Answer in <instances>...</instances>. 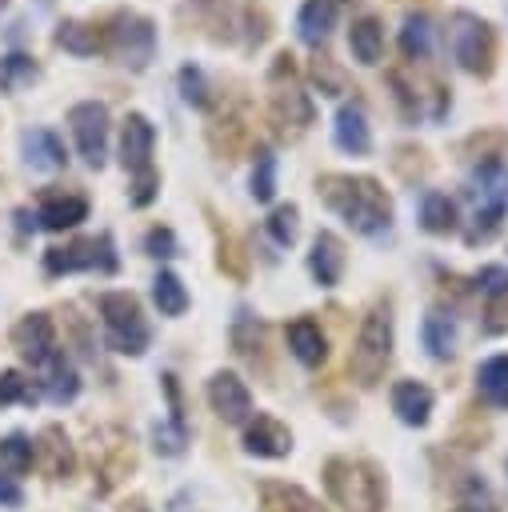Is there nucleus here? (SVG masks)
<instances>
[{"label":"nucleus","mask_w":508,"mask_h":512,"mask_svg":"<svg viewBox=\"0 0 508 512\" xmlns=\"http://www.w3.org/2000/svg\"><path fill=\"white\" fill-rule=\"evenodd\" d=\"M320 200L360 236H388L392 228V196L380 188V180L372 176H344V172H328L316 180Z\"/></svg>","instance_id":"obj_1"},{"label":"nucleus","mask_w":508,"mask_h":512,"mask_svg":"<svg viewBox=\"0 0 508 512\" xmlns=\"http://www.w3.org/2000/svg\"><path fill=\"white\" fill-rule=\"evenodd\" d=\"M448 52L464 72L488 80L492 68H496V32H492V24L476 12H452L448 16Z\"/></svg>","instance_id":"obj_2"},{"label":"nucleus","mask_w":508,"mask_h":512,"mask_svg":"<svg viewBox=\"0 0 508 512\" xmlns=\"http://www.w3.org/2000/svg\"><path fill=\"white\" fill-rule=\"evenodd\" d=\"M388 360H392V312H388V304H376L364 316V324H360V336H356L348 372L356 376L360 388H372L384 376Z\"/></svg>","instance_id":"obj_3"},{"label":"nucleus","mask_w":508,"mask_h":512,"mask_svg":"<svg viewBox=\"0 0 508 512\" xmlns=\"http://www.w3.org/2000/svg\"><path fill=\"white\" fill-rule=\"evenodd\" d=\"M100 316H104V336L112 352L124 356H144L148 348V324L140 316V304L132 292H104L100 296Z\"/></svg>","instance_id":"obj_4"},{"label":"nucleus","mask_w":508,"mask_h":512,"mask_svg":"<svg viewBox=\"0 0 508 512\" xmlns=\"http://www.w3.org/2000/svg\"><path fill=\"white\" fill-rule=\"evenodd\" d=\"M328 492L344 512H380V480L368 464L356 460H328L324 468Z\"/></svg>","instance_id":"obj_5"},{"label":"nucleus","mask_w":508,"mask_h":512,"mask_svg":"<svg viewBox=\"0 0 508 512\" xmlns=\"http://www.w3.org/2000/svg\"><path fill=\"white\" fill-rule=\"evenodd\" d=\"M108 52L128 72H144L152 64V56H156V24L148 16H140V12H120L108 24Z\"/></svg>","instance_id":"obj_6"},{"label":"nucleus","mask_w":508,"mask_h":512,"mask_svg":"<svg viewBox=\"0 0 508 512\" xmlns=\"http://www.w3.org/2000/svg\"><path fill=\"white\" fill-rule=\"evenodd\" d=\"M44 268L52 276L60 272H116V252H112V236H92V240H72L68 248H48L44 252Z\"/></svg>","instance_id":"obj_7"},{"label":"nucleus","mask_w":508,"mask_h":512,"mask_svg":"<svg viewBox=\"0 0 508 512\" xmlns=\"http://www.w3.org/2000/svg\"><path fill=\"white\" fill-rule=\"evenodd\" d=\"M68 124H72V136H76V148H80L84 164L88 168H104V156H108V108L96 104V100L72 104Z\"/></svg>","instance_id":"obj_8"},{"label":"nucleus","mask_w":508,"mask_h":512,"mask_svg":"<svg viewBox=\"0 0 508 512\" xmlns=\"http://www.w3.org/2000/svg\"><path fill=\"white\" fill-rule=\"evenodd\" d=\"M268 120H272V132H276L280 140H296V136H304L308 124L316 120V108H312L308 92H300V88L288 84V88H276V92H272Z\"/></svg>","instance_id":"obj_9"},{"label":"nucleus","mask_w":508,"mask_h":512,"mask_svg":"<svg viewBox=\"0 0 508 512\" xmlns=\"http://www.w3.org/2000/svg\"><path fill=\"white\" fill-rule=\"evenodd\" d=\"M208 404L224 424H248L252 416V392L236 372H216L208 380Z\"/></svg>","instance_id":"obj_10"},{"label":"nucleus","mask_w":508,"mask_h":512,"mask_svg":"<svg viewBox=\"0 0 508 512\" xmlns=\"http://www.w3.org/2000/svg\"><path fill=\"white\" fill-rule=\"evenodd\" d=\"M332 144L344 156H368L372 152V128H368V116H364L360 100H348V104L336 108V116H332Z\"/></svg>","instance_id":"obj_11"},{"label":"nucleus","mask_w":508,"mask_h":512,"mask_svg":"<svg viewBox=\"0 0 508 512\" xmlns=\"http://www.w3.org/2000/svg\"><path fill=\"white\" fill-rule=\"evenodd\" d=\"M152 144H156V128L144 112H128L120 124V164L136 176L144 168H152Z\"/></svg>","instance_id":"obj_12"},{"label":"nucleus","mask_w":508,"mask_h":512,"mask_svg":"<svg viewBox=\"0 0 508 512\" xmlns=\"http://www.w3.org/2000/svg\"><path fill=\"white\" fill-rule=\"evenodd\" d=\"M12 344L20 348L24 360H32L36 368H44L60 348H56V332H52V320L44 312H32L24 316L16 328H12Z\"/></svg>","instance_id":"obj_13"},{"label":"nucleus","mask_w":508,"mask_h":512,"mask_svg":"<svg viewBox=\"0 0 508 512\" xmlns=\"http://www.w3.org/2000/svg\"><path fill=\"white\" fill-rule=\"evenodd\" d=\"M244 448H248L252 456H264V460H280V456L292 452V432H288L276 416L260 412L256 420L244 424Z\"/></svg>","instance_id":"obj_14"},{"label":"nucleus","mask_w":508,"mask_h":512,"mask_svg":"<svg viewBox=\"0 0 508 512\" xmlns=\"http://www.w3.org/2000/svg\"><path fill=\"white\" fill-rule=\"evenodd\" d=\"M308 272H312V280H316L320 288L340 284V276H344V244H340V236L316 232L312 252H308Z\"/></svg>","instance_id":"obj_15"},{"label":"nucleus","mask_w":508,"mask_h":512,"mask_svg":"<svg viewBox=\"0 0 508 512\" xmlns=\"http://www.w3.org/2000/svg\"><path fill=\"white\" fill-rule=\"evenodd\" d=\"M20 148H24V160L40 172H60L68 164V152H64V140L52 132V128H28L20 136Z\"/></svg>","instance_id":"obj_16"},{"label":"nucleus","mask_w":508,"mask_h":512,"mask_svg":"<svg viewBox=\"0 0 508 512\" xmlns=\"http://www.w3.org/2000/svg\"><path fill=\"white\" fill-rule=\"evenodd\" d=\"M340 16V0H304L296 12V36L312 48H320L328 40V32L336 28Z\"/></svg>","instance_id":"obj_17"},{"label":"nucleus","mask_w":508,"mask_h":512,"mask_svg":"<svg viewBox=\"0 0 508 512\" xmlns=\"http://www.w3.org/2000/svg\"><path fill=\"white\" fill-rule=\"evenodd\" d=\"M392 412L400 416V424L408 428H424L432 416V388L420 380H400L392 388Z\"/></svg>","instance_id":"obj_18"},{"label":"nucleus","mask_w":508,"mask_h":512,"mask_svg":"<svg viewBox=\"0 0 508 512\" xmlns=\"http://www.w3.org/2000/svg\"><path fill=\"white\" fill-rule=\"evenodd\" d=\"M36 220L48 228V232H64V228H76L80 220H88V200L84 196H72V192H48Z\"/></svg>","instance_id":"obj_19"},{"label":"nucleus","mask_w":508,"mask_h":512,"mask_svg":"<svg viewBox=\"0 0 508 512\" xmlns=\"http://www.w3.org/2000/svg\"><path fill=\"white\" fill-rule=\"evenodd\" d=\"M284 340H288V352H292L304 368H316V364H324V356H328V340H324L320 324L308 320V316L292 320L288 332H284Z\"/></svg>","instance_id":"obj_20"},{"label":"nucleus","mask_w":508,"mask_h":512,"mask_svg":"<svg viewBox=\"0 0 508 512\" xmlns=\"http://www.w3.org/2000/svg\"><path fill=\"white\" fill-rule=\"evenodd\" d=\"M348 52H352V60L364 64V68L380 64V56H384V28H380L376 16L352 20V28H348Z\"/></svg>","instance_id":"obj_21"},{"label":"nucleus","mask_w":508,"mask_h":512,"mask_svg":"<svg viewBox=\"0 0 508 512\" xmlns=\"http://www.w3.org/2000/svg\"><path fill=\"white\" fill-rule=\"evenodd\" d=\"M476 392L484 404L492 408H508V356H488L480 368H476Z\"/></svg>","instance_id":"obj_22"},{"label":"nucleus","mask_w":508,"mask_h":512,"mask_svg":"<svg viewBox=\"0 0 508 512\" xmlns=\"http://www.w3.org/2000/svg\"><path fill=\"white\" fill-rule=\"evenodd\" d=\"M456 200L448 192H424L420 196V228L432 236H448L456 232Z\"/></svg>","instance_id":"obj_23"},{"label":"nucleus","mask_w":508,"mask_h":512,"mask_svg":"<svg viewBox=\"0 0 508 512\" xmlns=\"http://www.w3.org/2000/svg\"><path fill=\"white\" fill-rule=\"evenodd\" d=\"M420 340H424L428 356L452 360V352H456V320L448 312H428L424 324H420Z\"/></svg>","instance_id":"obj_24"},{"label":"nucleus","mask_w":508,"mask_h":512,"mask_svg":"<svg viewBox=\"0 0 508 512\" xmlns=\"http://www.w3.org/2000/svg\"><path fill=\"white\" fill-rule=\"evenodd\" d=\"M44 396L52 400V404H68V400H76V392H80V380H76V368L64 360V352H56L44 368Z\"/></svg>","instance_id":"obj_25"},{"label":"nucleus","mask_w":508,"mask_h":512,"mask_svg":"<svg viewBox=\"0 0 508 512\" xmlns=\"http://www.w3.org/2000/svg\"><path fill=\"white\" fill-rule=\"evenodd\" d=\"M56 44L72 56H96L104 48V36L96 24H84V20H60L56 24Z\"/></svg>","instance_id":"obj_26"},{"label":"nucleus","mask_w":508,"mask_h":512,"mask_svg":"<svg viewBox=\"0 0 508 512\" xmlns=\"http://www.w3.org/2000/svg\"><path fill=\"white\" fill-rule=\"evenodd\" d=\"M40 80V64L28 52H8L0 56V92H24Z\"/></svg>","instance_id":"obj_27"},{"label":"nucleus","mask_w":508,"mask_h":512,"mask_svg":"<svg viewBox=\"0 0 508 512\" xmlns=\"http://www.w3.org/2000/svg\"><path fill=\"white\" fill-rule=\"evenodd\" d=\"M432 20L424 16V12H412V16H404V28H400V52L408 56V60H428V52H432Z\"/></svg>","instance_id":"obj_28"},{"label":"nucleus","mask_w":508,"mask_h":512,"mask_svg":"<svg viewBox=\"0 0 508 512\" xmlns=\"http://www.w3.org/2000/svg\"><path fill=\"white\" fill-rule=\"evenodd\" d=\"M252 156H256V160H252L248 192H252V200H256V204H268V200L276 196V156H272V148H268V144H260Z\"/></svg>","instance_id":"obj_29"},{"label":"nucleus","mask_w":508,"mask_h":512,"mask_svg":"<svg viewBox=\"0 0 508 512\" xmlns=\"http://www.w3.org/2000/svg\"><path fill=\"white\" fill-rule=\"evenodd\" d=\"M152 300H156L160 316H180V312L188 308V292H184V280H180L176 272L160 268V272H156V280H152Z\"/></svg>","instance_id":"obj_30"},{"label":"nucleus","mask_w":508,"mask_h":512,"mask_svg":"<svg viewBox=\"0 0 508 512\" xmlns=\"http://www.w3.org/2000/svg\"><path fill=\"white\" fill-rule=\"evenodd\" d=\"M32 456H36V444H32L24 432H12V436L0 440V468H4L8 476L28 472V468H32Z\"/></svg>","instance_id":"obj_31"},{"label":"nucleus","mask_w":508,"mask_h":512,"mask_svg":"<svg viewBox=\"0 0 508 512\" xmlns=\"http://www.w3.org/2000/svg\"><path fill=\"white\" fill-rule=\"evenodd\" d=\"M500 216H504V204L500 200H480V208H476V216H472V224H468V232H464V244H488L492 236H496V228H500Z\"/></svg>","instance_id":"obj_32"},{"label":"nucleus","mask_w":508,"mask_h":512,"mask_svg":"<svg viewBox=\"0 0 508 512\" xmlns=\"http://www.w3.org/2000/svg\"><path fill=\"white\" fill-rule=\"evenodd\" d=\"M264 228H268L272 244H280V248L296 244V232H300V212H296V204H280V208H272L268 220H264Z\"/></svg>","instance_id":"obj_33"},{"label":"nucleus","mask_w":508,"mask_h":512,"mask_svg":"<svg viewBox=\"0 0 508 512\" xmlns=\"http://www.w3.org/2000/svg\"><path fill=\"white\" fill-rule=\"evenodd\" d=\"M264 500L272 512H320L312 496H304L300 488H284V484H264Z\"/></svg>","instance_id":"obj_34"},{"label":"nucleus","mask_w":508,"mask_h":512,"mask_svg":"<svg viewBox=\"0 0 508 512\" xmlns=\"http://www.w3.org/2000/svg\"><path fill=\"white\" fill-rule=\"evenodd\" d=\"M176 84H180V96H184V104H192V108H208L212 100H208V80H204V72L196 68V64H184L180 72H176Z\"/></svg>","instance_id":"obj_35"},{"label":"nucleus","mask_w":508,"mask_h":512,"mask_svg":"<svg viewBox=\"0 0 508 512\" xmlns=\"http://www.w3.org/2000/svg\"><path fill=\"white\" fill-rule=\"evenodd\" d=\"M12 400H24V404L36 400V388L32 380H24V372H0V404H12Z\"/></svg>","instance_id":"obj_36"},{"label":"nucleus","mask_w":508,"mask_h":512,"mask_svg":"<svg viewBox=\"0 0 508 512\" xmlns=\"http://www.w3.org/2000/svg\"><path fill=\"white\" fill-rule=\"evenodd\" d=\"M476 284H480V292L488 296V304H496V300H504L508 296V268H480L476 272Z\"/></svg>","instance_id":"obj_37"},{"label":"nucleus","mask_w":508,"mask_h":512,"mask_svg":"<svg viewBox=\"0 0 508 512\" xmlns=\"http://www.w3.org/2000/svg\"><path fill=\"white\" fill-rule=\"evenodd\" d=\"M268 32H272V28H268V16H264L256 4H248V8H244V44H248V48H260V44L268 40Z\"/></svg>","instance_id":"obj_38"},{"label":"nucleus","mask_w":508,"mask_h":512,"mask_svg":"<svg viewBox=\"0 0 508 512\" xmlns=\"http://www.w3.org/2000/svg\"><path fill=\"white\" fill-rule=\"evenodd\" d=\"M312 76H316V84H320V92H324V96H340V92H344V80H340V72L332 68V60H328V56H316Z\"/></svg>","instance_id":"obj_39"},{"label":"nucleus","mask_w":508,"mask_h":512,"mask_svg":"<svg viewBox=\"0 0 508 512\" xmlns=\"http://www.w3.org/2000/svg\"><path fill=\"white\" fill-rule=\"evenodd\" d=\"M144 248H148V256H156V260H168V256H176V252H180V244H176L172 228H152V232L144 236Z\"/></svg>","instance_id":"obj_40"},{"label":"nucleus","mask_w":508,"mask_h":512,"mask_svg":"<svg viewBox=\"0 0 508 512\" xmlns=\"http://www.w3.org/2000/svg\"><path fill=\"white\" fill-rule=\"evenodd\" d=\"M156 188H160V176H156L152 168L136 172V180H132V204H136V208L152 204V200H156Z\"/></svg>","instance_id":"obj_41"},{"label":"nucleus","mask_w":508,"mask_h":512,"mask_svg":"<svg viewBox=\"0 0 508 512\" xmlns=\"http://www.w3.org/2000/svg\"><path fill=\"white\" fill-rule=\"evenodd\" d=\"M152 436H156V448L168 452V456H176V452L184 448V424H176V420H172V424H156Z\"/></svg>","instance_id":"obj_42"},{"label":"nucleus","mask_w":508,"mask_h":512,"mask_svg":"<svg viewBox=\"0 0 508 512\" xmlns=\"http://www.w3.org/2000/svg\"><path fill=\"white\" fill-rule=\"evenodd\" d=\"M188 4H192L204 20H216V24H220V16L228 20V4H232V0H188Z\"/></svg>","instance_id":"obj_43"},{"label":"nucleus","mask_w":508,"mask_h":512,"mask_svg":"<svg viewBox=\"0 0 508 512\" xmlns=\"http://www.w3.org/2000/svg\"><path fill=\"white\" fill-rule=\"evenodd\" d=\"M0 504L4 508H20L24 504V492H20L16 476H0Z\"/></svg>","instance_id":"obj_44"},{"label":"nucleus","mask_w":508,"mask_h":512,"mask_svg":"<svg viewBox=\"0 0 508 512\" xmlns=\"http://www.w3.org/2000/svg\"><path fill=\"white\" fill-rule=\"evenodd\" d=\"M456 512H472V508H456Z\"/></svg>","instance_id":"obj_45"},{"label":"nucleus","mask_w":508,"mask_h":512,"mask_svg":"<svg viewBox=\"0 0 508 512\" xmlns=\"http://www.w3.org/2000/svg\"><path fill=\"white\" fill-rule=\"evenodd\" d=\"M0 4H8V0H0Z\"/></svg>","instance_id":"obj_46"}]
</instances>
